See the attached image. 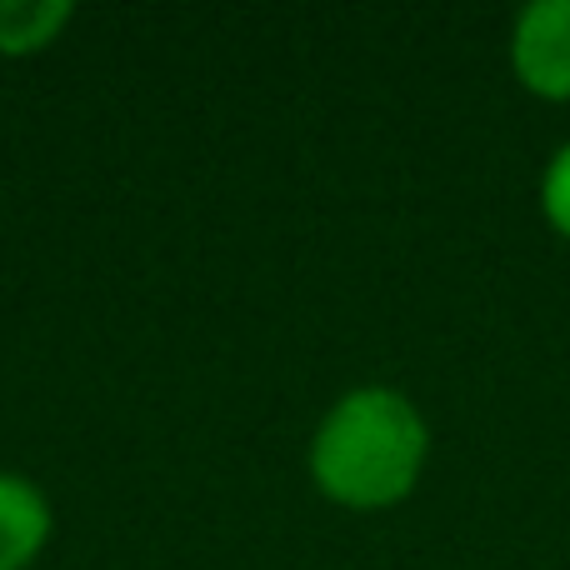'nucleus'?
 I'll return each mask as SVG.
<instances>
[{"label":"nucleus","instance_id":"obj_3","mask_svg":"<svg viewBox=\"0 0 570 570\" xmlns=\"http://www.w3.org/2000/svg\"><path fill=\"white\" fill-rule=\"evenodd\" d=\"M56 535V505L36 475L0 465V570H36Z\"/></svg>","mask_w":570,"mask_h":570},{"label":"nucleus","instance_id":"obj_1","mask_svg":"<svg viewBox=\"0 0 570 570\" xmlns=\"http://www.w3.org/2000/svg\"><path fill=\"white\" fill-rule=\"evenodd\" d=\"M431 461V425L395 385H351L315 421L305 445L311 485L341 511H391L411 501Z\"/></svg>","mask_w":570,"mask_h":570},{"label":"nucleus","instance_id":"obj_4","mask_svg":"<svg viewBox=\"0 0 570 570\" xmlns=\"http://www.w3.org/2000/svg\"><path fill=\"white\" fill-rule=\"evenodd\" d=\"M76 20L70 0H0V56L30 60L46 56Z\"/></svg>","mask_w":570,"mask_h":570},{"label":"nucleus","instance_id":"obj_2","mask_svg":"<svg viewBox=\"0 0 570 570\" xmlns=\"http://www.w3.org/2000/svg\"><path fill=\"white\" fill-rule=\"evenodd\" d=\"M511 70L531 96L570 100V0H535L515 16Z\"/></svg>","mask_w":570,"mask_h":570},{"label":"nucleus","instance_id":"obj_5","mask_svg":"<svg viewBox=\"0 0 570 570\" xmlns=\"http://www.w3.org/2000/svg\"><path fill=\"white\" fill-rule=\"evenodd\" d=\"M541 210H546V220H551L556 236L570 240V140L556 150L551 166H546V176H541Z\"/></svg>","mask_w":570,"mask_h":570}]
</instances>
